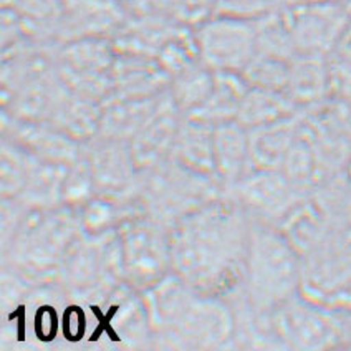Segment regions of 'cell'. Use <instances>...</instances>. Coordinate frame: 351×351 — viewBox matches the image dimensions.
Masks as SVG:
<instances>
[{"label":"cell","instance_id":"cell-1","mask_svg":"<svg viewBox=\"0 0 351 351\" xmlns=\"http://www.w3.org/2000/svg\"><path fill=\"white\" fill-rule=\"evenodd\" d=\"M346 17L330 0L297 7L292 19V42L310 55L328 49L345 29Z\"/></svg>","mask_w":351,"mask_h":351},{"label":"cell","instance_id":"cell-2","mask_svg":"<svg viewBox=\"0 0 351 351\" xmlns=\"http://www.w3.org/2000/svg\"><path fill=\"white\" fill-rule=\"evenodd\" d=\"M207 40H209V49L214 51L215 57L221 60H234V62L245 58L252 43V37L244 29L215 30Z\"/></svg>","mask_w":351,"mask_h":351},{"label":"cell","instance_id":"cell-3","mask_svg":"<svg viewBox=\"0 0 351 351\" xmlns=\"http://www.w3.org/2000/svg\"><path fill=\"white\" fill-rule=\"evenodd\" d=\"M57 330H58L57 310L50 305L40 306L37 313H35V333H37L38 340L51 341L55 337H57Z\"/></svg>","mask_w":351,"mask_h":351},{"label":"cell","instance_id":"cell-4","mask_svg":"<svg viewBox=\"0 0 351 351\" xmlns=\"http://www.w3.org/2000/svg\"><path fill=\"white\" fill-rule=\"evenodd\" d=\"M63 335L66 340H82L86 330V318L83 310L77 305H71L63 312Z\"/></svg>","mask_w":351,"mask_h":351},{"label":"cell","instance_id":"cell-5","mask_svg":"<svg viewBox=\"0 0 351 351\" xmlns=\"http://www.w3.org/2000/svg\"><path fill=\"white\" fill-rule=\"evenodd\" d=\"M118 308H119V306L114 305V306H111L110 312H108V313H101V310H99L98 306H91V312H93L95 317L98 318V323H99V325L97 326V330H95L93 335H91V338H90L91 341L99 340V337H101L103 333H108V337H110L113 341H119L118 335L113 332V328H111V325H110L111 318L117 315Z\"/></svg>","mask_w":351,"mask_h":351},{"label":"cell","instance_id":"cell-6","mask_svg":"<svg viewBox=\"0 0 351 351\" xmlns=\"http://www.w3.org/2000/svg\"><path fill=\"white\" fill-rule=\"evenodd\" d=\"M230 5L239 7V9H250V10H263L272 5L275 0H226Z\"/></svg>","mask_w":351,"mask_h":351},{"label":"cell","instance_id":"cell-7","mask_svg":"<svg viewBox=\"0 0 351 351\" xmlns=\"http://www.w3.org/2000/svg\"><path fill=\"white\" fill-rule=\"evenodd\" d=\"M278 2H282V3H285V5H290V7H293V9H297V7L308 5V3H315V2H322V0H278Z\"/></svg>","mask_w":351,"mask_h":351}]
</instances>
